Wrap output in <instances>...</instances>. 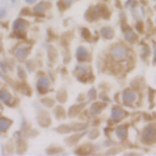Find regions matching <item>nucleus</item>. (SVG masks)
<instances>
[{
    "instance_id": "f8f14e48",
    "label": "nucleus",
    "mask_w": 156,
    "mask_h": 156,
    "mask_svg": "<svg viewBox=\"0 0 156 156\" xmlns=\"http://www.w3.org/2000/svg\"><path fill=\"white\" fill-rule=\"evenodd\" d=\"M101 34H102L104 38L110 39V38L113 37V30H112L111 28H102V29H101Z\"/></svg>"
},
{
    "instance_id": "f257e3e1",
    "label": "nucleus",
    "mask_w": 156,
    "mask_h": 156,
    "mask_svg": "<svg viewBox=\"0 0 156 156\" xmlns=\"http://www.w3.org/2000/svg\"><path fill=\"white\" fill-rule=\"evenodd\" d=\"M111 55H112V57H113L115 60L121 61V60H124V58L127 57L128 50H127V48L123 46V45H116V46L112 49Z\"/></svg>"
},
{
    "instance_id": "0eeeda50",
    "label": "nucleus",
    "mask_w": 156,
    "mask_h": 156,
    "mask_svg": "<svg viewBox=\"0 0 156 156\" xmlns=\"http://www.w3.org/2000/svg\"><path fill=\"white\" fill-rule=\"evenodd\" d=\"M0 100L6 104V105H10L12 102V95L6 90V89H1L0 90Z\"/></svg>"
},
{
    "instance_id": "20e7f679",
    "label": "nucleus",
    "mask_w": 156,
    "mask_h": 156,
    "mask_svg": "<svg viewBox=\"0 0 156 156\" xmlns=\"http://www.w3.org/2000/svg\"><path fill=\"white\" fill-rule=\"evenodd\" d=\"M136 100H138L136 93H134V91H132V90H126V91L123 93V101H124V104H127V105H133V104H135Z\"/></svg>"
},
{
    "instance_id": "9b49d317",
    "label": "nucleus",
    "mask_w": 156,
    "mask_h": 156,
    "mask_svg": "<svg viewBox=\"0 0 156 156\" xmlns=\"http://www.w3.org/2000/svg\"><path fill=\"white\" fill-rule=\"evenodd\" d=\"M116 135L119 138V139H124L127 136V128L126 127H118L116 129Z\"/></svg>"
},
{
    "instance_id": "6ab92c4d",
    "label": "nucleus",
    "mask_w": 156,
    "mask_h": 156,
    "mask_svg": "<svg viewBox=\"0 0 156 156\" xmlns=\"http://www.w3.org/2000/svg\"><path fill=\"white\" fill-rule=\"evenodd\" d=\"M155 57H156V49H155Z\"/></svg>"
},
{
    "instance_id": "ddd939ff",
    "label": "nucleus",
    "mask_w": 156,
    "mask_h": 156,
    "mask_svg": "<svg viewBox=\"0 0 156 156\" xmlns=\"http://www.w3.org/2000/svg\"><path fill=\"white\" fill-rule=\"evenodd\" d=\"M45 10H46V5L44 4V2H40L39 5H37L35 7H34V12L35 13H44L45 12Z\"/></svg>"
},
{
    "instance_id": "6e6552de",
    "label": "nucleus",
    "mask_w": 156,
    "mask_h": 156,
    "mask_svg": "<svg viewBox=\"0 0 156 156\" xmlns=\"http://www.w3.org/2000/svg\"><path fill=\"white\" fill-rule=\"evenodd\" d=\"M76 56L79 61H84L88 58V50L84 48V46H79L76 51Z\"/></svg>"
},
{
    "instance_id": "a211bd4d",
    "label": "nucleus",
    "mask_w": 156,
    "mask_h": 156,
    "mask_svg": "<svg viewBox=\"0 0 156 156\" xmlns=\"http://www.w3.org/2000/svg\"><path fill=\"white\" fill-rule=\"evenodd\" d=\"M24 1H26L27 4H34V2L37 1V0H24Z\"/></svg>"
},
{
    "instance_id": "dca6fc26",
    "label": "nucleus",
    "mask_w": 156,
    "mask_h": 156,
    "mask_svg": "<svg viewBox=\"0 0 156 156\" xmlns=\"http://www.w3.org/2000/svg\"><path fill=\"white\" fill-rule=\"evenodd\" d=\"M77 72H78V76H83L84 73L88 72V67H85V66H78L77 67Z\"/></svg>"
},
{
    "instance_id": "2eb2a0df",
    "label": "nucleus",
    "mask_w": 156,
    "mask_h": 156,
    "mask_svg": "<svg viewBox=\"0 0 156 156\" xmlns=\"http://www.w3.org/2000/svg\"><path fill=\"white\" fill-rule=\"evenodd\" d=\"M76 0H61V2H60V5L63 7V9H66V7H68V6H71L73 2H74Z\"/></svg>"
},
{
    "instance_id": "1a4fd4ad",
    "label": "nucleus",
    "mask_w": 156,
    "mask_h": 156,
    "mask_svg": "<svg viewBox=\"0 0 156 156\" xmlns=\"http://www.w3.org/2000/svg\"><path fill=\"white\" fill-rule=\"evenodd\" d=\"M123 116H124V112H123L121 108L115 107V108L112 110L111 117H112V119H113V121H119L121 118H123Z\"/></svg>"
},
{
    "instance_id": "f03ea898",
    "label": "nucleus",
    "mask_w": 156,
    "mask_h": 156,
    "mask_svg": "<svg viewBox=\"0 0 156 156\" xmlns=\"http://www.w3.org/2000/svg\"><path fill=\"white\" fill-rule=\"evenodd\" d=\"M27 27H28V23H27L26 21L21 20V18L16 20V21L13 22V24H12L13 32H15L16 34H18V35H23V34L26 33V30H27Z\"/></svg>"
},
{
    "instance_id": "423d86ee",
    "label": "nucleus",
    "mask_w": 156,
    "mask_h": 156,
    "mask_svg": "<svg viewBox=\"0 0 156 156\" xmlns=\"http://www.w3.org/2000/svg\"><path fill=\"white\" fill-rule=\"evenodd\" d=\"M37 87H38V90H39L40 93H45V91L49 89V87H50L49 79H48V78H45V77H40V78L38 79Z\"/></svg>"
},
{
    "instance_id": "39448f33",
    "label": "nucleus",
    "mask_w": 156,
    "mask_h": 156,
    "mask_svg": "<svg viewBox=\"0 0 156 156\" xmlns=\"http://www.w3.org/2000/svg\"><path fill=\"white\" fill-rule=\"evenodd\" d=\"M29 54V45H20L15 50V55L17 58H26Z\"/></svg>"
},
{
    "instance_id": "f3484780",
    "label": "nucleus",
    "mask_w": 156,
    "mask_h": 156,
    "mask_svg": "<svg viewBox=\"0 0 156 156\" xmlns=\"http://www.w3.org/2000/svg\"><path fill=\"white\" fill-rule=\"evenodd\" d=\"M5 15H6V12H5V10H4V9H0V18H2V17H5Z\"/></svg>"
},
{
    "instance_id": "4468645a",
    "label": "nucleus",
    "mask_w": 156,
    "mask_h": 156,
    "mask_svg": "<svg viewBox=\"0 0 156 156\" xmlns=\"http://www.w3.org/2000/svg\"><path fill=\"white\" fill-rule=\"evenodd\" d=\"M124 38H126L128 41H134V40L136 39V35H135L130 29H128V30H126V33H124Z\"/></svg>"
},
{
    "instance_id": "9d476101",
    "label": "nucleus",
    "mask_w": 156,
    "mask_h": 156,
    "mask_svg": "<svg viewBox=\"0 0 156 156\" xmlns=\"http://www.w3.org/2000/svg\"><path fill=\"white\" fill-rule=\"evenodd\" d=\"M11 126V121L7 118H0V133H5Z\"/></svg>"
},
{
    "instance_id": "7ed1b4c3",
    "label": "nucleus",
    "mask_w": 156,
    "mask_h": 156,
    "mask_svg": "<svg viewBox=\"0 0 156 156\" xmlns=\"http://www.w3.org/2000/svg\"><path fill=\"white\" fill-rule=\"evenodd\" d=\"M144 140L146 143L156 141V126H147L144 129Z\"/></svg>"
}]
</instances>
